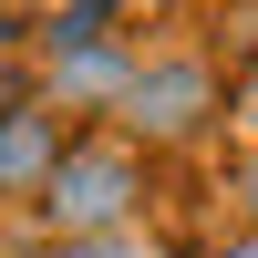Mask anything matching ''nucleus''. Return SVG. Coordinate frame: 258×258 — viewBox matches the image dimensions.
Here are the masks:
<instances>
[{
    "label": "nucleus",
    "instance_id": "f257e3e1",
    "mask_svg": "<svg viewBox=\"0 0 258 258\" xmlns=\"http://www.w3.org/2000/svg\"><path fill=\"white\" fill-rule=\"evenodd\" d=\"M145 197V165L124 155V145H62L52 186H41V217H52V238H103V227H124Z\"/></svg>",
    "mask_w": 258,
    "mask_h": 258
},
{
    "label": "nucleus",
    "instance_id": "f03ea898",
    "mask_svg": "<svg viewBox=\"0 0 258 258\" xmlns=\"http://www.w3.org/2000/svg\"><path fill=\"white\" fill-rule=\"evenodd\" d=\"M207 114H217V73H207V62H155V73L124 83V124H135L145 145L207 135Z\"/></svg>",
    "mask_w": 258,
    "mask_h": 258
},
{
    "label": "nucleus",
    "instance_id": "7ed1b4c3",
    "mask_svg": "<svg viewBox=\"0 0 258 258\" xmlns=\"http://www.w3.org/2000/svg\"><path fill=\"white\" fill-rule=\"evenodd\" d=\"M62 114H31V103H11L0 114V197H41L52 186V165H62Z\"/></svg>",
    "mask_w": 258,
    "mask_h": 258
},
{
    "label": "nucleus",
    "instance_id": "20e7f679",
    "mask_svg": "<svg viewBox=\"0 0 258 258\" xmlns=\"http://www.w3.org/2000/svg\"><path fill=\"white\" fill-rule=\"evenodd\" d=\"M62 258H145L124 227H103V238H62Z\"/></svg>",
    "mask_w": 258,
    "mask_h": 258
},
{
    "label": "nucleus",
    "instance_id": "39448f33",
    "mask_svg": "<svg viewBox=\"0 0 258 258\" xmlns=\"http://www.w3.org/2000/svg\"><path fill=\"white\" fill-rule=\"evenodd\" d=\"M238 197H248V217H258V155H248V176H238Z\"/></svg>",
    "mask_w": 258,
    "mask_h": 258
},
{
    "label": "nucleus",
    "instance_id": "423d86ee",
    "mask_svg": "<svg viewBox=\"0 0 258 258\" xmlns=\"http://www.w3.org/2000/svg\"><path fill=\"white\" fill-rule=\"evenodd\" d=\"M217 258H258V227H248V238H238V248H217Z\"/></svg>",
    "mask_w": 258,
    "mask_h": 258
},
{
    "label": "nucleus",
    "instance_id": "0eeeda50",
    "mask_svg": "<svg viewBox=\"0 0 258 258\" xmlns=\"http://www.w3.org/2000/svg\"><path fill=\"white\" fill-rule=\"evenodd\" d=\"M248 124H258V83H248Z\"/></svg>",
    "mask_w": 258,
    "mask_h": 258
}]
</instances>
